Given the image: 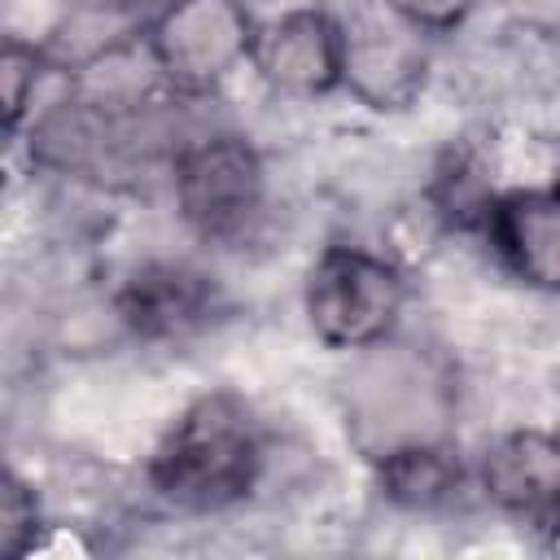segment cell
<instances>
[{"label": "cell", "mask_w": 560, "mask_h": 560, "mask_svg": "<svg viewBox=\"0 0 560 560\" xmlns=\"http://www.w3.org/2000/svg\"><path fill=\"white\" fill-rule=\"evenodd\" d=\"M262 424L249 402L210 389L192 398L149 455V486L179 512H223L249 499L262 477Z\"/></svg>", "instance_id": "1"}, {"label": "cell", "mask_w": 560, "mask_h": 560, "mask_svg": "<svg viewBox=\"0 0 560 560\" xmlns=\"http://www.w3.org/2000/svg\"><path fill=\"white\" fill-rule=\"evenodd\" d=\"M402 302V271L359 245H328L306 271V324L328 350H368L385 341Z\"/></svg>", "instance_id": "2"}, {"label": "cell", "mask_w": 560, "mask_h": 560, "mask_svg": "<svg viewBox=\"0 0 560 560\" xmlns=\"http://www.w3.org/2000/svg\"><path fill=\"white\" fill-rule=\"evenodd\" d=\"M254 35L241 0H166L149 22V57L175 92L201 96L249 61Z\"/></svg>", "instance_id": "3"}, {"label": "cell", "mask_w": 560, "mask_h": 560, "mask_svg": "<svg viewBox=\"0 0 560 560\" xmlns=\"http://www.w3.org/2000/svg\"><path fill=\"white\" fill-rule=\"evenodd\" d=\"M175 206L179 219L214 245L249 236L267 201V171L249 140L210 136L175 158Z\"/></svg>", "instance_id": "4"}, {"label": "cell", "mask_w": 560, "mask_h": 560, "mask_svg": "<svg viewBox=\"0 0 560 560\" xmlns=\"http://www.w3.org/2000/svg\"><path fill=\"white\" fill-rule=\"evenodd\" d=\"M249 66L280 96H328L346 88V26L324 9H289L258 22Z\"/></svg>", "instance_id": "5"}, {"label": "cell", "mask_w": 560, "mask_h": 560, "mask_svg": "<svg viewBox=\"0 0 560 560\" xmlns=\"http://www.w3.org/2000/svg\"><path fill=\"white\" fill-rule=\"evenodd\" d=\"M481 494L529 529H560V429H512L477 468Z\"/></svg>", "instance_id": "6"}, {"label": "cell", "mask_w": 560, "mask_h": 560, "mask_svg": "<svg viewBox=\"0 0 560 560\" xmlns=\"http://www.w3.org/2000/svg\"><path fill=\"white\" fill-rule=\"evenodd\" d=\"M346 26V88L372 109H402L424 88L420 31L381 4V13Z\"/></svg>", "instance_id": "7"}, {"label": "cell", "mask_w": 560, "mask_h": 560, "mask_svg": "<svg viewBox=\"0 0 560 560\" xmlns=\"http://www.w3.org/2000/svg\"><path fill=\"white\" fill-rule=\"evenodd\" d=\"M481 223L494 254L521 284L560 293V184L503 192L490 201Z\"/></svg>", "instance_id": "8"}, {"label": "cell", "mask_w": 560, "mask_h": 560, "mask_svg": "<svg viewBox=\"0 0 560 560\" xmlns=\"http://www.w3.org/2000/svg\"><path fill=\"white\" fill-rule=\"evenodd\" d=\"M219 311V289L210 276L184 262H149L127 276L118 289V315L122 324L144 341H171L201 324H210Z\"/></svg>", "instance_id": "9"}, {"label": "cell", "mask_w": 560, "mask_h": 560, "mask_svg": "<svg viewBox=\"0 0 560 560\" xmlns=\"http://www.w3.org/2000/svg\"><path fill=\"white\" fill-rule=\"evenodd\" d=\"M376 486L389 503L407 508V512H433L442 503H451L464 486V464L459 451L446 442H398L376 459Z\"/></svg>", "instance_id": "10"}, {"label": "cell", "mask_w": 560, "mask_h": 560, "mask_svg": "<svg viewBox=\"0 0 560 560\" xmlns=\"http://www.w3.org/2000/svg\"><path fill=\"white\" fill-rule=\"evenodd\" d=\"M39 534V499L35 486L13 468L0 477V560H22Z\"/></svg>", "instance_id": "11"}, {"label": "cell", "mask_w": 560, "mask_h": 560, "mask_svg": "<svg viewBox=\"0 0 560 560\" xmlns=\"http://www.w3.org/2000/svg\"><path fill=\"white\" fill-rule=\"evenodd\" d=\"M0 74H4V127L13 136L22 127V118H26V105H31L35 83H39V52L26 48L22 39H4Z\"/></svg>", "instance_id": "12"}, {"label": "cell", "mask_w": 560, "mask_h": 560, "mask_svg": "<svg viewBox=\"0 0 560 560\" xmlns=\"http://www.w3.org/2000/svg\"><path fill=\"white\" fill-rule=\"evenodd\" d=\"M389 13H398L407 26H416L420 35H446L455 26L468 22V13L481 0H381Z\"/></svg>", "instance_id": "13"}, {"label": "cell", "mask_w": 560, "mask_h": 560, "mask_svg": "<svg viewBox=\"0 0 560 560\" xmlns=\"http://www.w3.org/2000/svg\"><path fill=\"white\" fill-rule=\"evenodd\" d=\"M503 9L538 35H560V0H503Z\"/></svg>", "instance_id": "14"}, {"label": "cell", "mask_w": 560, "mask_h": 560, "mask_svg": "<svg viewBox=\"0 0 560 560\" xmlns=\"http://www.w3.org/2000/svg\"><path fill=\"white\" fill-rule=\"evenodd\" d=\"M105 9H144V4H166V0H96Z\"/></svg>", "instance_id": "15"}]
</instances>
